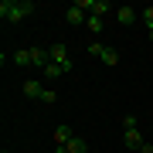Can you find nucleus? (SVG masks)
I'll use <instances>...</instances> for the list:
<instances>
[{"label":"nucleus","instance_id":"nucleus-1","mask_svg":"<svg viewBox=\"0 0 153 153\" xmlns=\"http://www.w3.org/2000/svg\"><path fill=\"white\" fill-rule=\"evenodd\" d=\"M34 14V4L31 0H4L0 4V21L4 24H21L24 17Z\"/></svg>","mask_w":153,"mask_h":153},{"label":"nucleus","instance_id":"nucleus-2","mask_svg":"<svg viewBox=\"0 0 153 153\" xmlns=\"http://www.w3.org/2000/svg\"><path fill=\"white\" fill-rule=\"evenodd\" d=\"M10 61H14V65H48V48H17L14 51V55H10Z\"/></svg>","mask_w":153,"mask_h":153},{"label":"nucleus","instance_id":"nucleus-3","mask_svg":"<svg viewBox=\"0 0 153 153\" xmlns=\"http://www.w3.org/2000/svg\"><path fill=\"white\" fill-rule=\"evenodd\" d=\"M88 55L102 58L105 65H119V51H116V48H105L102 41H92V44H88Z\"/></svg>","mask_w":153,"mask_h":153},{"label":"nucleus","instance_id":"nucleus-4","mask_svg":"<svg viewBox=\"0 0 153 153\" xmlns=\"http://www.w3.org/2000/svg\"><path fill=\"white\" fill-rule=\"evenodd\" d=\"M75 4L82 7L88 17H105V14L112 10V4H109V0H75Z\"/></svg>","mask_w":153,"mask_h":153},{"label":"nucleus","instance_id":"nucleus-5","mask_svg":"<svg viewBox=\"0 0 153 153\" xmlns=\"http://www.w3.org/2000/svg\"><path fill=\"white\" fill-rule=\"evenodd\" d=\"M48 58L55 61V65H61V68H68V71H71V58H68V48H65L61 41L48 44Z\"/></svg>","mask_w":153,"mask_h":153},{"label":"nucleus","instance_id":"nucleus-6","mask_svg":"<svg viewBox=\"0 0 153 153\" xmlns=\"http://www.w3.org/2000/svg\"><path fill=\"white\" fill-rule=\"evenodd\" d=\"M123 143H126L133 153H143V146H146V140H143V129H123Z\"/></svg>","mask_w":153,"mask_h":153},{"label":"nucleus","instance_id":"nucleus-7","mask_svg":"<svg viewBox=\"0 0 153 153\" xmlns=\"http://www.w3.org/2000/svg\"><path fill=\"white\" fill-rule=\"evenodd\" d=\"M21 92H24V95H27V99H38V102H41V95H44V92H48V85H41V82H38V78H27V82H24V85H21Z\"/></svg>","mask_w":153,"mask_h":153},{"label":"nucleus","instance_id":"nucleus-8","mask_svg":"<svg viewBox=\"0 0 153 153\" xmlns=\"http://www.w3.org/2000/svg\"><path fill=\"white\" fill-rule=\"evenodd\" d=\"M65 21L71 24V27H78V24H85V21H88V14H85V10H82L78 4H71L68 10H65Z\"/></svg>","mask_w":153,"mask_h":153},{"label":"nucleus","instance_id":"nucleus-9","mask_svg":"<svg viewBox=\"0 0 153 153\" xmlns=\"http://www.w3.org/2000/svg\"><path fill=\"white\" fill-rule=\"evenodd\" d=\"M116 24H123V27H129L133 21H136V7H116Z\"/></svg>","mask_w":153,"mask_h":153},{"label":"nucleus","instance_id":"nucleus-10","mask_svg":"<svg viewBox=\"0 0 153 153\" xmlns=\"http://www.w3.org/2000/svg\"><path fill=\"white\" fill-rule=\"evenodd\" d=\"M71 140H75V133H71V126H65V123H61L58 129H55V143H58V146H68Z\"/></svg>","mask_w":153,"mask_h":153},{"label":"nucleus","instance_id":"nucleus-11","mask_svg":"<svg viewBox=\"0 0 153 153\" xmlns=\"http://www.w3.org/2000/svg\"><path fill=\"white\" fill-rule=\"evenodd\" d=\"M41 71H44V78H61V75H68V68H61V65H55V61H48V65H44Z\"/></svg>","mask_w":153,"mask_h":153},{"label":"nucleus","instance_id":"nucleus-12","mask_svg":"<svg viewBox=\"0 0 153 153\" xmlns=\"http://www.w3.org/2000/svg\"><path fill=\"white\" fill-rule=\"evenodd\" d=\"M85 27H88V34H102L105 24H102V17H88V21H85Z\"/></svg>","mask_w":153,"mask_h":153},{"label":"nucleus","instance_id":"nucleus-13","mask_svg":"<svg viewBox=\"0 0 153 153\" xmlns=\"http://www.w3.org/2000/svg\"><path fill=\"white\" fill-rule=\"evenodd\" d=\"M68 150H71V153H88V143H85L82 136H75V140L68 143Z\"/></svg>","mask_w":153,"mask_h":153},{"label":"nucleus","instance_id":"nucleus-14","mask_svg":"<svg viewBox=\"0 0 153 153\" xmlns=\"http://www.w3.org/2000/svg\"><path fill=\"white\" fill-rule=\"evenodd\" d=\"M123 129H140V116H123Z\"/></svg>","mask_w":153,"mask_h":153},{"label":"nucleus","instance_id":"nucleus-15","mask_svg":"<svg viewBox=\"0 0 153 153\" xmlns=\"http://www.w3.org/2000/svg\"><path fill=\"white\" fill-rule=\"evenodd\" d=\"M143 24H146V31L153 27V7H143Z\"/></svg>","mask_w":153,"mask_h":153},{"label":"nucleus","instance_id":"nucleus-16","mask_svg":"<svg viewBox=\"0 0 153 153\" xmlns=\"http://www.w3.org/2000/svg\"><path fill=\"white\" fill-rule=\"evenodd\" d=\"M55 153H71V150L68 146H55Z\"/></svg>","mask_w":153,"mask_h":153},{"label":"nucleus","instance_id":"nucleus-17","mask_svg":"<svg viewBox=\"0 0 153 153\" xmlns=\"http://www.w3.org/2000/svg\"><path fill=\"white\" fill-rule=\"evenodd\" d=\"M146 38H150V41H153V27H150V31H146Z\"/></svg>","mask_w":153,"mask_h":153},{"label":"nucleus","instance_id":"nucleus-18","mask_svg":"<svg viewBox=\"0 0 153 153\" xmlns=\"http://www.w3.org/2000/svg\"><path fill=\"white\" fill-rule=\"evenodd\" d=\"M4 153H7V150H4Z\"/></svg>","mask_w":153,"mask_h":153}]
</instances>
